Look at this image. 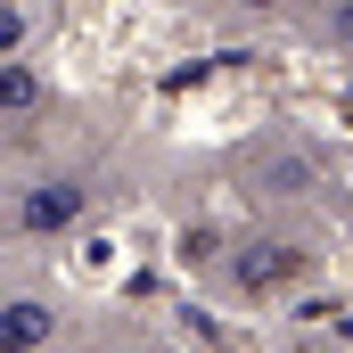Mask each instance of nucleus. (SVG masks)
Instances as JSON below:
<instances>
[{
	"label": "nucleus",
	"instance_id": "1",
	"mask_svg": "<svg viewBox=\"0 0 353 353\" xmlns=\"http://www.w3.org/2000/svg\"><path fill=\"white\" fill-rule=\"evenodd\" d=\"M50 329H58V312H50L41 296L0 304V353H41V345H50Z\"/></svg>",
	"mask_w": 353,
	"mask_h": 353
},
{
	"label": "nucleus",
	"instance_id": "2",
	"mask_svg": "<svg viewBox=\"0 0 353 353\" xmlns=\"http://www.w3.org/2000/svg\"><path fill=\"white\" fill-rule=\"evenodd\" d=\"M66 222H83V189L74 181H41L33 205H25V230H66Z\"/></svg>",
	"mask_w": 353,
	"mask_h": 353
},
{
	"label": "nucleus",
	"instance_id": "3",
	"mask_svg": "<svg viewBox=\"0 0 353 353\" xmlns=\"http://www.w3.org/2000/svg\"><path fill=\"white\" fill-rule=\"evenodd\" d=\"M296 255H279V247H271V255H247V279H255V288H279V279H296Z\"/></svg>",
	"mask_w": 353,
	"mask_h": 353
},
{
	"label": "nucleus",
	"instance_id": "4",
	"mask_svg": "<svg viewBox=\"0 0 353 353\" xmlns=\"http://www.w3.org/2000/svg\"><path fill=\"white\" fill-rule=\"evenodd\" d=\"M33 99H41V83L25 66H0V107H33Z\"/></svg>",
	"mask_w": 353,
	"mask_h": 353
},
{
	"label": "nucleus",
	"instance_id": "5",
	"mask_svg": "<svg viewBox=\"0 0 353 353\" xmlns=\"http://www.w3.org/2000/svg\"><path fill=\"white\" fill-rule=\"evenodd\" d=\"M17 33H25V25H17V8H0V50H8Z\"/></svg>",
	"mask_w": 353,
	"mask_h": 353
},
{
	"label": "nucleus",
	"instance_id": "6",
	"mask_svg": "<svg viewBox=\"0 0 353 353\" xmlns=\"http://www.w3.org/2000/svg\"><path fill=\"white\" fill-rule=\"evenodd\" d=\"M239 8H279V0H239Z\"/></svg>",
	"mask_w": 353,
	"mask_h": 353
}]
</instances>
